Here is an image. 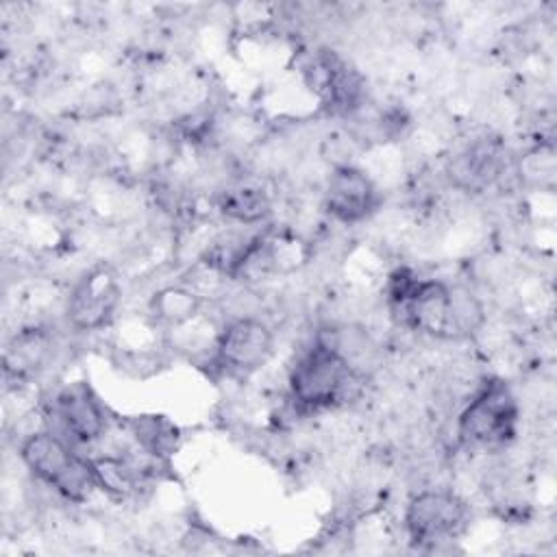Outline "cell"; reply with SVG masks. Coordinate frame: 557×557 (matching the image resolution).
<instances>
[{
  "label": "cell",
  "instance_id": "6da1fadb",
  "mask_svg": "<svg viewBox=\"0 0 557 557\" xmlns=\"http://www.w3.org/2000/svg\"><path fill=\"white\" fill-rule=\"evenodd\" d=\"M385 302L392 320L405 329L437 339L459 337L453 315V287L442 281H426L407 268H398L387 278Z\"/></svg>",
  "mask_w": 557,
  "mask_h": 557
},
{
  "label": "cell",
  "instance_id": "7a4b0ae2",
  "mask_svg": "<svg viewBox=\"0 0 557 557\" xmlns=\"http://www.w3.org/2000/svg\"><path fill=\"white\" fill-rule=\"evenodd\" d=\"M518 431V400L500 379H490L457 418V437L472 450L507 446Z\"/></svg>",
  "mask_w": 557,
  "mask_h": 557
},
{
  "label": "cell",
  "instance_id": "3957f363",
  "mask_svg": "<svg viewBox=\"0 0 557 557\" xmlns=\"http://www.w3.org/2000/svg\"><path fill=\"white\" fill-rule=\"evenodd\" d=\"M20 459L39 481L70 500H83L96 487L89 459L78 457L54 433H30L20 446Z\"/></svg>",
  "mask_w": 557,
  "mask_h": 557
},
{
  "label": "cell",
  "instance_id": "277c9868",
  "mask_svg": "<svg viewBox=\"0 0 557 557\" xmlns=\"http://www.w3.org/2000/svg\"><path fill=\"white\" fill-rule=\"evenodd\" d=\"M355 376L346 359L322 337L296 361L289 374V392L298 407L326 409L346 396Z\"/></svg>",
  "mask_w": 557,
  "mask_h": 557
},
{
  "label": "cell",
  "instance_id": "5b68a950",
  "mask_svg": "<svg viewBox=\"0 0 557 557\" xmlns=\"http://www.w3.org/2000/svg\"><path fill=\"white\" fill-rule=\"evenodd\" d=\"M468 505L448 490L416 494L405 511V529L416 546H433L455 540L468 527Z\"/></svg>",
  "mask_w": 557,
  "mask_h": 557
},
{
  "label": "cell",
  "instance_id": "8992f818",
  "mask_svg": "<svg viewBox=\"0 0 557 557\" xmlns=\"http://www.w3.org/2000/svg\"><path fill=\"white\" fill-rule=\"evenodd\" d=\"M120 283L109 268L89 270L74 285L67 298V322L76 331H96L107 326L120 305Z\"/></svg>",
  "mask_w": 557,
  "mask_h": 557
},
{
  "label": "cell",
  "instance_id": "52a82bcc",
  "mask_svg": "<svg viewBox=\"0 0 557 557\" xmlns=\"http://www.w3.org/2000/svg\"><path fill=\"white\" fill-rule=\"evenodd\" d=\"M274 346V335L270 326L259 318H235L224 326L218 337V361L231 372H255L261 368Z\"/></svg>",
  "mask_w": 557,
  "mask_h": 557
},
{
  "label": "cell",
  "instance_id": "ba28073f",
  "mask_svg": "<svg viewBox=\"0 0 557 557\" xmlns=\"http://www.w3.org/2000/svg\"><path fill=\"white\" fill-rule=\"evenodd\" d=\"M379 200L372 178L355 165H337L324 187V209L344 224H355L372 215Z\"/></svg>",
  "mask_w": 557,
  "mask_h": 557
},
{
  "label": "cell",
  "instance_id": "9c48e42d",
  "mask_svg": "<svg viewBox=\"0 0 557 557\" xmlns=\"http://www.w3.org/2000/svg\"><path fill=\"white\" fill-rule=\"evenodd\" d=\"M507 168L505 150L494 139H483L466 146L446 163V178L453 187L466 194H481L490 189Z\"/></svg>",
  "mask_w": 557,
  "mask_h": 557
},
{
  "label": "cell",
  "instance_id": "30bf717a",
  "mask_svg": "<svg viewBox=\"0 0 557 557\" xmlns=\"http://www.w3.org/2000/svg\"><path fill=\"white\" fill-rule=\"evenodd\" d=\"M54 411L65 433L81 444L96 442L107 426L102 405L87 383H72L63 387L54 400Z\"/></svg>",
  "mask_w": 557,
  "mask_h": 557
},
{
  "label": "cell",
  "instance_id": "8fae6325",
  "mask_svg": "<svg viewBox=\"0 0 557 557\" xmlns=\"http://www.w3.org/2000/svg\"><path fill=\"white\" fill-rule=\"evenodd\" d=\"M318 67L322 70V89L329 96V104L339 111H350L357 107L363 89L361 76L333 52L320 54Z\"/></svg>",
  "mask_w": 557,
  "mask_h": 557
},
{
  "label": "cell",
  "instance_id": "7c38bea8",
  "mask_svg": "<svg viewBox=\"0 0 557 557\" xmlns=\"http://www.w3.org/2000/svg\"><path fill=\"white\" fill-rule=\"evenodd\" d=\"M131 433L139 448L146 455H152L157 459H170L181 442V433L174 422H170L165 416L157 413H144L135 416L128 422Z\"/></svg>",
  "mask_w": 557,
  "mask_h": 557
},
{
  "label": "cell",
  "instance_id": "4fadbf2b",
  "mask_svg": "<svg viewBox=\"0 0 557 557\" xmlns=\"http://www.w3.org/2000/svg\"><path fill=\"white\" fill-rule=\"evenodd\" d=\"M218 207L228 220L239 224H257L270 213L268 194L255 185H237L224 189Z\"/></svg>",
  "mask_w": 557,
  "mask_h": 557
},
{
  "label": "cell",
  "instance_id": "5bb4252c",
  "mask_svg": "<svg viewBox=\"0 0 557 557\" xmlns=\"http://www.w3.org/2000/svg\"><path fill=\"white\" fill-rule=\"evenodd\" d=\"M89 466L96 487L115 498H128L139 487V470L120 457H94L89 459Z\"/></svg>",
  "mask_w": 557,
  "mask_h": 557
},
{
  "label": "cell",
  "instance_id": "9a60e30c",
  "mask_svg": "<svg viewBox=\"0 0 557 557\" xmlns=\"http://www.w3.org/2000/svg\"><path fill=\"white\" fill-rule=\"evenodd\" d=\"M200 296L187 287H163L150 300V311L157 322L168 326H181L194 320L200 311Z\"/></svg>",
  "mask_w": 557,
  "mask_h": 557
},
{
  "label": "cell",
  "instance_id": "2e32d148",
  "mask_svg": "<svg viewBox=\"0 0 557 557\" xmlns=\"http://www.w3.org/2000/svg\"><path fill=\"white\" fill-rule=\"evenodd\" d=\"M46 337L37 331H24L20 335H15L4 352V368L7 372L24 374L30 372L33 368H37L44 361L46 355Z\"/></svg>",
  "mask_w": 557,
  "mask_h": 557
},
{
  "label": "cell",
  "instance_id": "e0dca14e",
  "mask_svg": "<svg viewBox=\"0 0 557 557\" xmlns=\"http://www.w3.org/2000/svg\"><path fill=\"white\" fill-rule=\"evenodd\" d=\"M520 176L540 187H553L555 181V150L553 146H540L524 154L520 163Z\"/></svg>",
  "mask_w": 557,
  "mask_h": 557
}]
</instances>
